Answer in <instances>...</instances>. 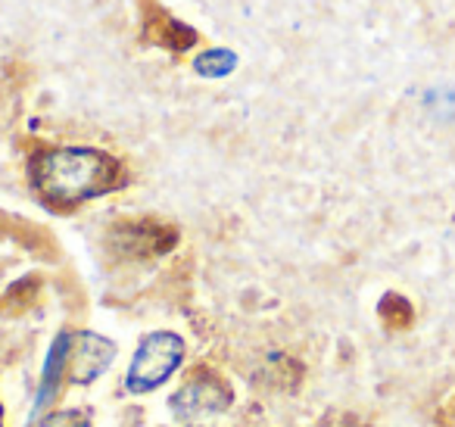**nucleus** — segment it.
Listing matches in <instances>:
<instances>
[{"label":"nucleus","mask_w":455,"mask_h":427,"mask_svg":"<svg viewBox=\"0 0 455 427\" xmlns=\"http://www.w3.org/2000/svg\"><path fill=\"white\" fill-rule=\"evenodd\" d=\"M228 402H231V393H228V387L221 381H212V377H203V381H190L184 383L181 390L175 393V399H172V412H175L178 421H188V424H194V421H206L212 418V415L225 412Z\"/></svg>","instance_id":"nucleus-3"},{"label":"nucleus","mask_w":455,"mask_h":427,"mask_svg":"<svg viewBox=\"0 0 455 427\" xmlns=\"http://www.w3.org/2000/svg\"><path fill=\"white\" fill-rule=\"evenodd\" d=\"M116 346L100 334H69V356H66V375L76 383H91L109 368Z\"/></svg>","instance_id":"nucleus-4"},{"label":"nucleus","mask_w":455,"mask_h":427,"mask_svg":"<svg viewBox=\"0 0 455 427\" xmlns=\"http://www.w3.org/2000/svg\"><path fill=\"white\" fill-rule=\"evenodd\" d=\"M0 427H4V408H0Z\"/></svg>","instance_id":"nucleus-9"},{"label":"nucleus","mask_w":455,"mask_h":427,"mask_svg":"<svg viewBox=\"0 0 455 427\" xmlns=\"http://www.w3.org/2000/svg\"><path fill=\"white\" fill-rule=\"evenodd\" d=\"M140 13H144V35L153 44H163L169 51H184L196 41V32L188 28L184 22L172 20L156 0H138Z\"/></svg>","instance_id":"nucleus-5"},{"label":"nucleus","mask_w":455,"mask_h":427,"mask_svg":"<svg viewBox=\"0 0 455 427\" xmlns=\"http://www.w3.org/2000/svg\"><path fill=\"white\" fill-rule=\"evenodd\" d=\"M452 408H455V406H452Z\"/></svg>","instance_id":"nucleus-10"},{"label":"nucleus","mask_w":455,"mask_h":427,"mask_svg":"<svg viewBox=\"0 0 455 427\" xmlns=\"http://www.w3.org/2000/svg\"><path fill=\"white\" fill-rule=\"evenodd\" d=\"M66 356H69V334H60L53 340L51 352H47V365H44V381H41V390H38V399H35V415H41L47 408V402L53 399L57 393V383L60 377L66 375Z\"/></svg>","instance_id":"nucleus-6"},{"label":"nucleus","mask_w":455,"mask_h":427,"mask_svg":"<svg viewBox=\"0 0 455 427\" xmlns=\"http://www.w3.org/2000/svg\"><path fill=\"white\" fill-rule=\"evenodd\" d=\"M44 427H91L84 412H57L44 421Z\"/></svg>","instance_id":"nucleus-8"},{"label":"nucleus","mask_w":455,"mask_h":427,"mask_svg":"<svg viewBox=\"0 0 455 427\" xmlns=\"http://www.w3.org/2000/svg\"><path fill=\"white\" fill-rule=\"evenodd\" d=\"M32 184L38 197L53 209H72L116 190L125 178L122 165L109 153L91 147H57L32 159Z\"/></svg>","instance_id":"nucleus-1"},{"label":"nucleus","mask_w":455,"mask_h":427,"mask_svg":"<svg viewBox=\"0 0 455 427\" xmlns=\"http://www.w3.org/2000/svg\"><path fill=\"white\" fill-rule=\"evenodd\" d=\"M184 362V340L172 331H156L140 340L138 352L132 359V368L125 375L128 393H150L163 387Z\"/></svg>","instance_id":"nucleus-2"},{"label":"nucleus","mask_w":455,"mask_h":427,"mask_svg":"<svg viewBox=\"0 0 455 427\" xmlns=\"http://www.w3.org/2000/svg\"><path fill=\"white\" fill-rule=\"evenodd\" d=\"M380 315H384L390 327H405V325H411V302L396 294H390L384 302H380Z\"/></svg>","instance_id":"nucleus-7"}]
</instances>
